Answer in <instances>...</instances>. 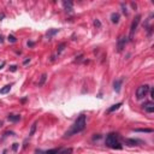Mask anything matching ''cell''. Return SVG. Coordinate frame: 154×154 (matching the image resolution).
I'll use <instances>...</instances> for the list:
<instances>
[{"mask_svg":"<svg viewBox=\"0 0 154 154\" xmlns=\"http://www.w3.org/2000/svg\"><path fill=\"white\" fill-rule=\"evenodd\" d=\"M87 127V123H86V116H83L81 114L80 117L77 118L75 123H73L71 128L69 129L68 131L65 132V135H64V138H68V137H71V136L76 135L78 132H82Z\"/></svg>","mask_w":154,"mask_h":154,"instance_id":"cell-1","label":"cell"},{"mask_svg":"<svg viewBox=\"0 0 154 154\" xmlns=\"http://www.w3.org/2000/svg\"><path fill=\"white\" fill-rule=\"evenodd\" d=\"M105 145H106V147L112 148V149H122L123 148V145L119 141V135L116 132H110L109 135L106 136Z\"/></svg>","mask_w":154,"mask_h":154,"instance_id":"cell-2","label":"cell"},{"mask_svg":"<svg viewBox=\"0 0 154 154\" xmlns=\"http://www.w3.org/2000/svg\"><path fill=\"white\" fill-rule=\"evenodd\" d=\"M149 89H150V87L148 86V84L140 86L137 89H136V98H137L138 100L146 98V96H147V94L149 93Z\"/></svg>","mask_w":154,"mask_h":154,"instance_id":"cell-3","label":"cell"},{"mask_svg":"<svg viewBox=\"0 0 154 154\" xmlns=\"http://www.w3.org/2000/svg\"><path fill=\"white\" fill-rule=\"evenodd\" d=\"M141 22V14H137L135 17V19L131 22V25H130V34H129V41L134 40V34H135L136 29L138 27V24Z\"/></svg>","mask_w":154,"mask_h":154,"instance_id":"cell-4","label":"cell"},{"mask_svg":"<svg viewBox=\"0 0 154 154\" xmlns=\"http://www.w3.org/2000/svg\"><path fill=\"white\" fill-rule=\"evenodd\" d=\"M46 154H71L72 153V148H54V149L46 150Z\"/></svg>","mask_w":154,"mask_h":154,"instance_id":"cell-5","label":"cell"},{"mask_svg":"<svg viewBox=\"0 0 154 154\" xmlns=\"http://www.w3.org/2000/svg\"><path fill=\"white\" fill-rule=\"evenodd\" d=\"M127 36H124V35H122V36H119V39H118V52H122L123 48H124V46H125V43H127Z\"/></svg>","mask_w":154,"mask_h":154,"instance_id":"cell-6","label":"cell"},{"mask_svg":"<svg viewBox=\"0 0 154 154\" xmlns=\"http://www.w3.org/2000/svg\"><path fill=\"white\" fill-rule=\"evenodd\" d=\"M124 142H125V145L131 146V147H134V146H138L140 143H142V141L141 140H135V138H125Z\"/></svg>","mask_w":154,"mask_h":154,"instance_id":"cell-7","label":"cell"},{"mask_svg":"<svg viewBox=\"0 0 154 154\" xmlns=\"http://www.w3.org/2000/svg\"><path fill=\"white\" fill-rule=\"evenodd\" d=\"M142 107H143L145 111H146V112H148V113L154 112V104H153V102H146V104L142 105Z\"/></svg>","mask_w":154,"mask_h":154,"instance_id":"cell-8","label":"cell"},{"mask_svg":"<svg viewBox=\"0 0 154 154\" xmlns=\"http://www.w3.org/2000/svg\"><path fill=\"white\" fill-rule=\"evenodd\" d=\"M7 120L9 122H12V123H17V122H19L21 120V116L19 114H9L7 116Z\"/></svg>","mask_w":154,"mask_h":154,"instance_id":"cell-9","label":"cell"},{"mask_svg":"<svg viewBox=\"0 0 154 154\" xmlns=\"http://www.w3.org/2000/svg\"><path fill=\"white\" fill-rule=\"evenodd\" d=\"M122 83H123V80H116L113 82V89L116 90V93H119L120 91V87H122Z\"/></svg>","mask_w":154,"mask_h":154,"instance_id":"cell-10","label":"cell"},{"mask_svg":"<svg viewBox=\"0 0 154 154\" xmlns=\"http://www.w3.org/2000/svg\"><path fill=\"white\" fill-rule=\"evenodd\" d=\"M63 6L66 12H72L73 7H72V3L71 1H63Z\"/></svg>","mask_w":154,"mask_h":154,"instance_id":"cell-11","label":"cell"},{"mask_svg":"<svg viewBox=\"0 0 154 154\" xmlns=\"http://www.w3.org/2000/svg\"><path fill=\"white\" fill-rule=\"evenodd\" d=\"M122 105H123L122 102H118V104H116V105H112V106H111V107L107 110V113H112V112H114V111L119 110V107H120Z\"/></svg>","mask_w":154,"mask_h":154,"instance_id":"cell-12","label":"cell"},{"mask_svg":"<svg viewBox=\"0 0 154 154\" xmlns=\"http://www.w3.org/2000/svg\"><path fill=\"white\" fill-rule=\"evenodd\" d=\"M119 13H117V12H113V13H111V21H112V23H114V24H117V23H119Z\"/></svg>","mask_w":154,"mask_h":154,"instance_id":"cell-13","label":"cell"},{"mask_svg":"<svg viewBox=\"0 0 154 154\" xmlns=\"http://www.w3.org/2000/svg\"><path fill=\"white\" fill-rule=\"evenodd\" d=\"M11 87H12V84H7V86H5L4 88H1V89H0V94H7V93L11 90Z\"/></svg>","mask_w":154,"mask_h":154,"instance_id":"cell-14","label":"cell"},{"mask_svg":"<svg viewBox=\"0 0 154 154\" xmlns=\"http://www.w3.org/2000/svg\"><path fill=\"white\" fill-rule=\"evenodd\" d=\"M58 33H59V29H51V30H48V32H47V34H46V35H47V37H48V39H51L53 35L58 34Z\"/></svg>","mask_w":154,"mask_h":154,"instance_id":"cell-15","label":"cell"},{"mask_svg":"<svg viewBox=\"0 0 154 154\" xmlns=\"http://www.w3.org/2000/svg\"><path fill=\"white\" fill-rule=\"evenodd\" d=\"M46 80H47V75H46V73H42V75H41V77H40V81H39V84H37V86L42 87L43 84H45Z\"/></svg>","mask_w":154,"mask_h":154,"instance_id":"cell-16","label":"cell"},{"mask_svg":"<svg viewBox=\"0 0 154 154\" xmlns=\"http://www.w3.org/2000/svg\"><path fill=\"white\" fill-rule=\"evenodd\" d=\"M36 125H37L36 122H35V123H34V124L32 125V128H30V131H29V137L34 136V134H35V131H36Z\"/></svg>","mask_w":154,"mask_h":154,"instance_id":"cell-17","label":"cell"},{"mask_svg":"<svg viewBox=\"0 0 154 154\" xmlns=\"http://www.w3.org/2000/svg\"><path fill=\"white\" fill-rule=\"evenodd\" d=\"M132 131H136V132H153V129H132Z\"/></svg>","mask_w":154,"mask_h":154,"instance_id":"cell-18","label":"cell"},{"mask_svg":"<svg viewBox=\"0 0 154 154\" xmlns=\"http://www.w3.org/2000/svg\"><path fill=\"white\" fill-rule=\"evenodd\" d=\"M65 47H66V45H65V43H60V45L58 46V50H57V53H58V54H60V53H61V52L64 51V48H65Z\"/></svg>","mask_w":154,"mask_h":154,"instance_id":"cell-19","label":"cell"},{"mask_svg":"<svg viewBox=\"0 0 154 154\" xmlns=\"http://www.w3.org/2000/svg\"><path fill=\"white\" fill-rule=\"evenodd\" d=\"M7 40L11 42V43H14V42H17V39L13 36V35H9V37H7Z\"/></svg>","mask_w":154,"mask_h":154,"instance_id":"cell-20","label":"cell"},{"mask_svg":"<svg viewBox=\"0 0 154 154\" xmlns=\"http://www.w3.org/2000/svg\"><path fill=\"white\" fill-rule=\"evenodd\" d=\"M94 25H95L96 28H101V22H100L99 19H95V21H94Z\"/></svg>","mask_w":154,"mask_h":154,"instance_id":"cell-21","label":"cell"},{"mask_svg":"<svg viewBox=\"0 0 154 154\" xmlns=\"http://www.w3.org/2000/svg\"><path fill=\"white\" fill-rule=\"evenodd\" d=\"M122 11H123V13L125 14V16H128V10H127V6H125V5L124 4H122Z\"/></svg>","mask_w":154,"mask_h":154,"instance_id":"cell-22","label":"cell"},{"mask_svg":"<svg viewBox=\"0 0 154 154\" xmlns=\"http://www.w3.org/2000/svg\"><path fill=\"white\" fill-rule=\"evenodd\" d=\"M18 143H13V145H12V150H14V152H16V150L18 149Z\"/></svg>","mask_w":154,"mask_h":154,"instance_id":"cell-23","label":"cell"},{"mask_svg":"<svg viewBox=\"0 0 154 154\" xmlns=\"http://www.w3.org/2000/svg\"><path fill=\"white\" fill-rule=\"evenodd\" d=\"M10 70H11L12 72H14V71L17 70V66H16V65H11V66H10Z\"/></svg>","mask_w":154,"mask_h":154,"instance_id":"cell-24","label":"cell"},{"mask_svg":"<svg viewBox=\"0 0 154 154\" xmlns=\"http://www.w3.org/2000/svg\"><path fill=\"white\" fill-rule=\"evenodd\" d=\"M149 94H150V98L154 99V89H153V88H150V89H149Z\"/></svg>","mask_w":154,"mask_h":154,"instance_id":"cell-25","label":"cell"},{"mask_svg":"<svg viewBox=\"0 0 154 154\" xmlns=\"http://www.w3.org/2000/svg\"><path fill=\"white\" fill-rule=\"evenodd\" d=\"M28 46H30V47L34 46V42H33V41H29V42H28Z\"/></svg>","mask_w":154,"mask_h":154,"instance_id":"cell-26","label":"cell"},{"mask_svg":"<svg viewBox=\"0 0 154 154\" xmlns=\"http://www.w3.org/2000/svg\"><path fill=\"white\" fill-rule=\"evenodd\" d=\"M5 64H6L5 61H3V63H1V65H0V70H1V69H3V68L5 66Z\"/></svg>","mask_w":154,"mask_h":154,"instance_id":"cell-27","label":"cell"},{"mask_svg":"<svg viewBox=\"0 0 154 154\" xmlns=\"http://www.w3.org/2000/svg\"><path fill=\"white\" fill-rule=\"evenodd\" d=\"M82 58H83V55H78V57H77V60L80 61V60H82Z\"/></svg>","mask_w":154,"mask_h":154,"instance_id":"cell-28","label":"cell"},{"mask_svg":"<svg viewBox=\"0 0 154 154\" xmlns=\"http://www.w3.org/2000/svg\"><path fill=\"white\" fill-rule=\"evenodd\" d=\"M29 61H30V59H25V60L23 61V64H28V63H29Z\"/></svg>","mask_w":154,"mask_h":154,"instance_id":"cell-29","label":"cell"},{"mask_svg":"<svg viewBox=\"0 0 154 154\" xmlns=\"http://www.w3.org/2000/svg\"><path fill=\"white\" fill-rule=\"evenodd\" d=\"M3 42H4V37L0 35V43H3Z\"/></svg>","mask_w":154,"mask_h":154,"instance_id":"cell-30","label":"cell"},{"mask_svg":"<svg viewBox=\"0 0 154 154\" xmlns=\"http://www.w3.org/2000/svg\"><path fill=\"white\" fill-rule=\"evenodd\" d=\"M1 125H3V123H1V122H0V127H1Z\"/></svg>","mask_w":154,"mask_h":154,"instance_id":"cell-31","label":"cell"}]
</instances>
